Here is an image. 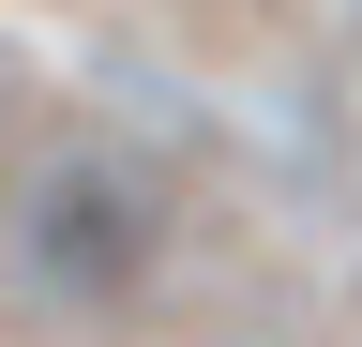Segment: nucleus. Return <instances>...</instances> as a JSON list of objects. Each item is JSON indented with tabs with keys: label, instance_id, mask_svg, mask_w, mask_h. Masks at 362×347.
I'll list each match as a JSON object with an SVG mask.
<instances>
[{
	"label": "nucleus",
	"instance_id": "1",
	"mask_svg": "<svg viewBox=\"0 0 362 347\" xmlns=\"http://www.w3.org/2000/svg\"><path fill=\"white\" fill-rule=\"evenodd\" d=\"M0 257H16V287L45 317H121L166 272V196L121 151H45L16 182V211H0Z\"/></svg>",
	"mask_w": 362,
	"mask_h": 347
}]
</instances>
